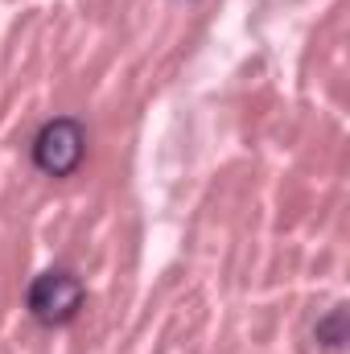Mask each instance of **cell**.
Here are the masks:
<instances>
[{
	"mask_svg": "<svg viewBox=\"0 0 350 354\" xmlns=\"http://www.w3.org/2000/svg\"><path fill=\"white\" fill-rule=\"evenodd\" d=\"M87 157V132L75 115H54L33 136V165L46 177H71Z\"/></svg>",
	"mask_w": 350,
	"mask_h": 354,
	"instance_id": "7a4b0ae2",
	"label": "cell"
},
{
	"mask_svg": "<svg viewBox=\"0 0 350 354\" xmlns=\"http://www.w3.org/2000/svg\"><path fill=\"white\" fill-rule=\"evenodd\" d=\"M83 301H87V288L66 268H50V272L33 276V284L25 292V305L42 326H71L79 317Z\"/></svg>",
	"mask_w": 350,
	"mask_h": 354,
	"instance_id": "6da1fadb",
	"label": "cell"
},
{
	"mask_svg": "<svg viewBox=\"0 0 350 354\" xmlns=\"http://www.w3.org/2000/svg\"><path fill=\"white\" fill-rule=\"evenodd\" d=\"M313 338H317V346H322L326 354H338V351H342V346H347V305L330 309V313L317 322Z\"/></svg>",
	"mask_w": 350,
	"mask_h": 354,
	"instance_id": "3957f363",
	"label": "cell"
}]
</instances>
